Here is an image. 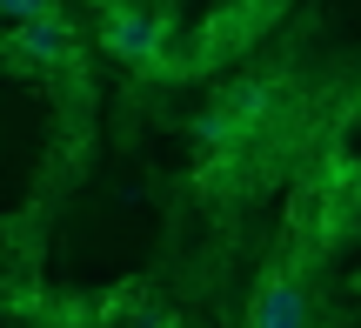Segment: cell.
<instances>
[{
	"mask_svg": "<svg viewBox=\"0 0 361 328\" xmlns=\"http://www.w3.org/2000/svg\"><path fill=\"white\" fill-rule=\"evenodd\" d=\"M7 54L13 67H74L80 61V34L67 27V13H27V20H13V34H7Z\"/></svg>",
	"mask_w": 361,
	"mask_h": 328,
	"instance_id": "6da1fadb",
	"label": "cell"
},
{
	"mask_svg": "<svg viewBox=\"0 0 361 328\" xmlns=\"http://www.w3.org/2000/svg\"><path fill=\"white\" fill-rule=\"evenodd\" d=\"M101 34H107V47H114L121 61H141L147 67L161 54V20L147 7H128V0H107V27H101Z\"/></svg>",
	"mask_w": 361,
	"mask_h": 328,
	"instance_id": "7a4b0ae2",
	"label": "cell"
},
{
	"mask_svg": "<svg viewBox=\"0 0 361 328\" xmlns=\"http://www.w3.org/2000/svg\"><path fill=\"white\" fill-rule=\"evenodd\" d=\"M314 308L295 295V281H268V288L247 302V322H261V328H295V322H308Z\"/></svg>",
	"mask_w": 361,
	"mask_h": 328,
	"instance_id": "3957f363",
	"label": "cell"
},
{
	"mask_svg": "<svg viewBox=\"0 0 361 328\" xmlns=\"http://www.w3.org/2000/svg\"><path fill=\"white\" fill-rule=\"evenodd\" d=\"M54 0H0V20H27V13H47Z\"/></svg>",
	"mask_w": 361,
	"mask_h": 328,
	"instance_id": "277c9868",
	"label": "cell"
}]
</instances>
